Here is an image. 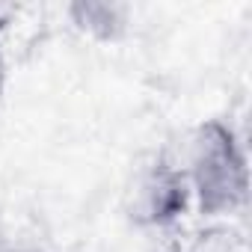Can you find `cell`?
I'll return each mask as SVG.
<instances>
[{"label":"cell","instance_id":"7a4b0ae2","mask_svg":"<svg viewBox=\"0 0 252 252\" xmlns=\"http://www.w3.org/2000/svg\"><path fill=\"white\" fill-rule=\"evenodd\" d=\"M190 205H193V196H190L184 169L166 158H155L134 175L125 211L137 225L163 228L178 222Z\"/></svg>","mask_w":252,"mask_h":252},{"label":"cell","instance_id":"5b68a950","mask_svg":"<svg viewBox=\"0 0 252 252\" xmlns=\"http://www.w3.org/2000/svg\"><path fill=\"white\" fill-rule=\"evenodd\" d=\"M3 89H6V60L0 54V98H3Z\"/></svg>","mask_w":252,"mask_h":252},{"label":"cell","instance_id":"3957f363","mask_svg":"<svg viewBox=\"0 0 252 252\" xmlns=\"http://www.w3.org/2000/svg\"><path fill=\"white\" fill-rule=\"evenodd\" d=\"M65 15L77 33L95 42H119L131 24V9L116 0H74Z\"/></svg>","mask_w":252,"mask_h":252},{"label":"cell","instance_id":"277c9868","mask_svg":"<svg viewBox=\"0 0 252 252\" xmlns=\"http://www.w3.org/2000/svg\"><path fill=\"white\" fill-rule=\"evenodd\" d=\"M184 252H243L240 234H234L228 225H211L199 231Z\"/></svg>","mask_w":252,"mask_h":252},{"label":"cell","instance_id":"6da1fadb","mask_svg":"<svg viewBox=\"0 0 252 252\" xmlns=\"http://www.w3.org/2000/svg\"><path fill=\"white\" fill-rule=\"evenodd\" d=\"M181 169L187 175L193 205L202 217H228L246 205V152L234 128L222 119H205L193 128L187 146V166Z\"/></svg>","mask_w":252,"mask_h":252}]
</instances>
